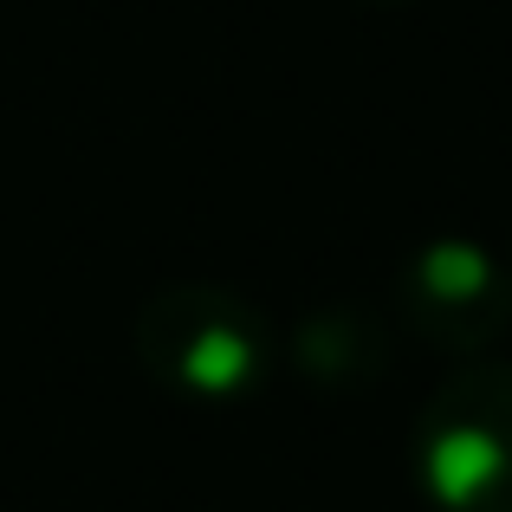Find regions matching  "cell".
Returning <instances> with one entry per match:
<instances>
[{
    "label": "cell",
    "instance_id": "cell-4",
    "mask_svg": "<svg viewBox=\"0 0 512 512\" xmlns=\"http://www.w3.org/2000/svg\"><path fill=\"white\" fill-rule=\"evenodd\" d=\"M292 363L318 389H370L389 370V331L363 305H325L292 331Z\"/></svg>",
    "mask_w": 512,
    "mask_h": 512
},
{
    "label": "cell",
    "instance_id": "cell-1",
    "mask_svg": "<svg viewBox=\"0 0 512 512\" xmlns=\"http://www.w3.org/2000/svg\"><path fill=\"white\" fill-rule=\"evenodd\" d=\"M137 357L188 402H240L273 370V331L240 292L208 279H169L137 312Z\"/></svg>",
    "mask_w": 512,
    "mask_h": 512
},
{
    "label": "cell",
    "instance_id": "cell-3",
    "mask_svg": "<svg viewBox=\"0 0 512 512\" xmlns=\"http://www.w3.org/2000/svg\"><path fill=\"white\" fill-rule=\"evenodd\" d=\"M396 312L428 350L474 357L512 325V273L500 253L467 234H435L402 260Z\"/></svg>",
    "mask_w": 512,
    "mask_h": 512
},
{
    "label": "cell",
    "instance_id": "cell-5",
    "mask_svg": "<svg viewBox=\"0 0 512 512\" xmlns=\"http://www.w3.org/2000/svg\"><path fill=\"white\" fill-rule=\"evenodd\" d=\"M363 7H409V0H363Z\"/></svg>",
    "mask_w": 512,
    "mask_h": 512
},
{
    "label": "cell",
    "instance_id": "cell-2",
    "mask_svg": "<svg viewBox=\"0 0 512 512\" xmlns=\"http://www.w3.org/2000/svg\"><path fill=\"white\" fill-rule=\"evenodd\" d=\"M415 480L441 512H512V363H467L415 422Z\"/></svg>",
    "mask_w": 512,
    "mask_h": 512
}]
</instances>
